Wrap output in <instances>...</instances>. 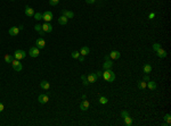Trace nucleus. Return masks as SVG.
Returning a JSON list of instances; mask_svg holds the SVG:
<instances>
[{"instance_id": "obj_5", "label": "nucleus", "mask_w": 171, "mask_h": 126, "mask_svg": "<svg viewBox=\"0 0 171 126\" xmlns=\"http://www.w3.org/2000/svg\"><path fill=\"white\" fill-rule=\"evenodd\" d=\"M39 50L40 49H38L37 47H32V48H30V50H29V55L31 56L32 58H36V57H38V56L40 55Z\"/></svg>"}, {"instance_id": "obj_27", "label": "nucleus", "mask_w": 171, "mask_h": 126, "mask_svg": "<svg viewBox=\"0 0 171 126\" xmlns=\"http://www.w3.org/2000/svg\"><path fill=\"white\" fill-rule=\"evenodd\" d=\"M107 102H108V99L106 98V97H100L99 98V103H102V105H106Z\"/></svg>"}, {"instance_id": "obj_34", "label": "nucleus", "mask_w": 171, "mask_h": 126, "mask_svg": "<svg viewBox=\"0 0 171 126\" xmlns=\"http://www.w3.org/2000/svg\"><path fill=\"white\" fill-rule=\"evenodd\" d=\"M78 59H79V61H80V63H83V61H84V56L80 55V56H79V58H78Z\"/></svg>"}, {"instance_id": "obj_14", "label": "nucleus", "mask_w": 171, "mask_h": 126, "mask_svg": "<svg viewBox=\"0 0 171 126\" xmlns=\"http://www.w3.org/2000/svg\"><path fill=\"white\" fill-rule=\"evenodd\" d=\"M90 53V49H89V47H87V46H84V47L81 48V50H80V55L82 56H87Z\"/></svg>"}, {"instance_id": "obj_33", "label": "nucleus", "mask_w": 171, "mask_h": 126, "mask_svg": "<svg viewBox=\"0 0 171 126\" xmlns=\"http://www.w3.org/2000/svg\"><path fill=\"white\" fill-rule=\"evenodd\" d=\"M128 115H129V113H128V111H126V110H122V111H121V117H122V118L127 117Z\"/></svg>"}, {"instance_id": "obj_6", "label": "nucleus", "mask_w": 171, "mask_h": 126, "mask_svg": "<svg viewBox=\"0 0 171 126\" xmlns=\"http://www.w3.org/2000/svg\"><path fill=\"white\" fill-rule=\"evenodd\" d=\"M42 26V31L44 32H47V33H50L52 31V25L49 22H45V24L41 25Z\"/></svg>"}, {"instance_id": "obj_4", "label": "nucleus", "mask_w": 171, "mask_h": 126, "mask_svg": "<svg viewBox=\"0 0 171 126\" xmlns=\"http://www.w3.org/2000/svg\"><path fill=\"white\" fill-rule=\"evenodd\" d=\"M52 18H54V15H52V13L49 12V10H47V12H45L44 14H42V20H44L45 22H50Z\"/></svg>"}, {"instance_id": "obj_26", "label": "nucleus", "mask_w": 171, "mask_h": 126, "mask_svg": "<svg viewBox=\"0 0 171 126\" xmlns=\"http://www.w3.org/2000/svg\"><path fill=\"white\" fill-rule=\"evenodd\" d=\"M81 80H82V82H83L84 86H88V85H89V82H88V79H87V75H81Z\"/></svg>"}, {"instance_id": "obj_28", "label": "nucleus", "mask_w": 171, "mask_h": 126, "mask_svg": "<svg viewBox=\"0 0 171 126\" xmlns=\"http://www.w3.org/2000/svg\"><path fill=\"white\" fill-rule=\"evenodd\" d=\"M33 17H34L36 20H42V14H41V13H36V14L33 15Z\"/></svg>"}, {"instance_id": "obj_36", "label": "nucleus", "mask_w": 171, "mask_h": 126, "mask_svg": "<svg viewBox=\"0 0 171 126\" xmlns=\"http://www.w3.org/2000/svg\"><path fill=\"white\" fill-rule=\"evenodd\" d=\"M4 109H5L4 103H1V102H0V113H2V111H4Z\"/></svg>"}, {"instance_id": "obj_29", "label": "nucleus", "mask_w": 171, "mask_h": 126, "mask_svg": "<svg viewBox=\"0 0 171 126\" xmlns=\"http://www.w3.org/2000/svg\"><path fill=\"white\" fill-rule=\"evenodd\" d=\"M164 120L170 125V124H171V116H170V114H167L165 116H164Z\"/></svg>"}, {"instance_id": "obj_38", "label": "nucleus", "mask_w": 171, "mask_h": 126, "mask_svg": "<svg viewBox=\"0 0 171 126\" xmlns=\"http://www.w3.org/2000/svg\"><path fill=\"white\" fill-rule=\"evenodd\" d=\"M96 75H97L98 77H100V76L103 75V73H102V72H96Z\"/></svg>"}, {"instance_id": "obj_10", "label": "nucleus", "mask_w": 171, "mask_h": 126, "mask_svg": "<svg viewBox=\"0 0 171 126\" xmlns=\"http://www.w3.org/2000/svg\"><path fill=\"white\" fill-rule=\"evenodd\" d=\"M80 109H81V110H83V111L88 110V109H89V101L84 99L83 101L80 103Z\"/></svg>"}, {"instance_id": "obj_25", "label": "nucleus", "mask_w": 171, "mask_h": 126, "mask_svg": "<svg viewBox=\"0 0 171 126\" xmlns=\"http://www.w3.org/2000/svg\"><path fill=\"white\" fill-rule=\"evenodd\" d=\"M13 60H14L13 56H10V55H5V61H6L7 64H12Z\"/></svg>"}, {"instance_id": "obj_20", "label": "nucleus", "mask_w": 171, "mask_h": 126, "mask_svg": "<svg viewBox=\"0 0 171 126\" xmlns=\"http://www.w3.org/2000/svg\"><path fill=\"white\" fill-rule=\"evenodd\" d=\"M137 86H138V89H140V90H144V89H146V86H147V82L139 81V82L137 83Z\"/></svg>"}, {"instance_id": "obj_16", "label": "nucleus", "mask_w": 171, "mask_h": 126, "mask_svg": "<svg viewBox=\"0 0 171 126\" xmlns=\"http://www.w3.org/2000/svg\"><path fill=\"white\" fill-rule=\"evenodd\" d=\"M156 53H157V56H159L160 58H165L167 57V51L164 49H162V48H160L159 50L156 51Z\"/></svg>"}, {"instance_id": "obj_21", "label": "nucleus", "mask_w": 171, "mask_h": 126, "mask_svg": "<svg viewBox=\"0 0 171 126\" xmlns=\"http://www.w3.org/2000/svg\"><path fill=\"white\" fill-rule=\"evenodd\" d=\"M40 86H41V89H44V90H48V89L50 87V84H49V82H47V81H41Z\"/></svg>"}, {"instance_id": "obj_22", "label": "nucleus", "mask_w": 171, "mask_h": 126, "mask_svg": "<svg viewBox=\"0 0 171 126\" xmlns=\"http://www.w3.org/2000/svg\"><path fill=\"white\" fill-rule=\"evenodd\" d=\"M34 30H36L37 32H39V34L41 36H44V34L45 33H46V32H44L42 31V26H41V25H40V24H37L36 26H34Z\"/></svg>"}, {"instance_id": "obj_40", "label": "nucleus", "mask_w": 171, "mask_h": 126, "mask_svg": "<svg viewBox=\"0 0 171 126\" xmlns=\"http://www.w3.org/2000/svg\"><path fill=\"white\" fill-rule=\"evenodd\" d=\"M12 1H15V0H12Z\"/></svg>"}, {"instance_id": "obj_17", "label": "nucleus", "mask_w": 171, "mask_h": 126, "mask_svg": "<svg viewBox=\"0 0 171 126\" xmlns=\"http://www.w3.org/2000/svg\"><path fill=\"white\" fill-rule=\"evenodd\" d=\"M25 15L29 16V17H32V16L34 15V10H33L31 7L26 6V8H25Z\"/></svg>"}, {"instance_id": "obj_24", "label": "nucleus", "mask_w": 171, "mask_h": 126, "mask_svg": "<svg viewBox=\"0 0 171 126\" xmlns=\"http://www.w3.org/2000/svg\"><path fill=\"white\" fill-rule=\"evenodd\" d=\"M124 123H126V125H128V126H130V125H132V118L128 115L127 117H124Z\"/></svg>"}, {"instance_id": "obj_13", "label": "nucleus", "mask_w": 171, "mask_h": 126, "mask_svg": "<svg viewBox=\"0 0 171 126\" xmlns=\"http://www.w3.org/2000/svg\"><path fill=\"white\" fill-rule=\"evenodd\" d=\"M62 15L65 16V17H67V18H73L74 17V13L71 12V10H62Z\"/></svg>"}, {"instance_id": "obj_37", "label": "nucleus", "mask_w": 171, "mask_h": 126, "mask_svg": "<svg viewBox=\"0 0 171 126\" xmlns=\"http://www.w3.org/2000/svg\"><path fill=\"white\" fill-rule=\"evenodd\" d=\"M95 1H96V0H86V2H87V4H95Z\"/></svg>"}, {"instance_id": "obj_35", "label": "nucleus", "mask_w": 171, "mask_h": 126, "mask_svg": "<svg viewBox=\"0 0 171 126\" xmlns=\"http://www.w3.org/2000/svg\"><path fill=\"white\" fill-rule=\"evenodd\" d=\"M143 81H145V82H148V81H149V77H148V75H147V74H145V76H144Z\"/></svg>"}, {"instance_id": "obj_18", "label": "nucleus", "mask_w": 171, "mask_h": 126, "mask_svg": "<svg viewBox=\"0 0 171 126\" xmlns=\"http://www.w3.org/2000/svg\"><path fill=\"white\" fill-rule=\"evenodd\" d=\"M112 66H113V63L108 59V60H105V63H104V65H103V68L104 69H111Z\"/></svg>"}, {"instance_id": "obj_9", "label": "nucleus", "mask_w": 171, "mask_h": 126, "mask_svg": "<svg viewBox=\"0 0 171 126\" xmlns=\"http://www.w3.org/2000/svg\"><path fill=\"white\" fill-rule=\"evenodd\" d=\"M87 79H88V82L89 83H95L98 79V76L96 75V73H91V74L87 75Z\"/></svg>"}, {"instance_id": "obj_19", "label": "nucleus", "mask_w": 171, "mask_h": 126, "mask_svg": "<svg viewBox=\"0 0 171 126\" xmlns=\"http://www.w3.org/2000/svg\"><path fill=\"white\" fill-rule=\"evenodd\" d=\"M67 20H68L67 17H65V16L62 15L59 18H58V23H59L60 25H66V24H67Z\"/></svg>"}, {"instance_id": "obj_12", "label": "nucleus", "mask_w": 171, "mask_h": 126, "mask_svg": "<svg viewBox=\"0 0 171 126\" xmlns=\"http://www.w3.org/2000/svg\"><path fill=\"white\" fill-rule=\"evenodd\" d=\"M120 57H121V53H120V51H116V50H113L110 53V58L111 59H119Z\"/></svg>"}, {"instance_id": "obj_39", "label": "nucleus", "mask_w": 171, "mask_h": 126, "mask_svg": "<svg viewBox=\"0 0 171 126\" xmlns=\"http://www.w3.org/2000/svg\"><path fill=\"white\" fill-rule=\"evenodd\" d=\"M18 28H20V31H21V30H23V25H20V26H18Z\"/></svg>"}, {"instance_id": "obj_23", "label": "nucleus", "mask_w": 171, "mask_h": 126, "mask_svg": "<svg viewBox=\"0 0 171 126\" xmlns=\"http://www.w3.org/2000/svg\"><path fill=\"white\" fill-rule=\"evenodd\" d=\"M143 71H144V73H145V74H148V73H151V72H152V66L149 65V64H145V65H144Z\"/></svg>"}, {"instance_id": "obj_15", "label": "nucleus", "mask_w": 171, "mask_h": 126, "mask_svg": "<svg viewBox=\"0 0 171 126\" xmlns=\"http://www.w3.org/2000/svg\"><path fill=\"white\" fill-rule=\"evenodd\" d=\"M147 87L149 89V90L154 91V90L156 89V87H157V84H156V83L154 82V81H151V80H149V81L147 82Z\"/></svg>"}, {"instance_id": "obj_8", "label": "nucleus", "mask_w": 171, "mask_h": 126, "mask_svg": "<svg viewBox=\"0 0 171 126\" xmlns=\"http://www.w3.org/2000/svg\"><path fill=\"white\" fill-rule=\"evenodd\" d=\"M38 100H39L40 103H47L48 101H49V97H48L47 94H40L39 97H38Z\"/></svg>"}, {"instance_id": "obj_2", "label": "nucleus", "mask_w": 171, "mask_h": 126, "mask_svg": "<svg viewBox=\"0 0 171 126\" xmlns=\"http://www.w3.org/2000/svg\"><path fill=\"white\" fill-rule=\"evenodd\" d=\"M26 57V52L24 51V50H16L14 52V58L17 60H21V59H24Z\"/></svg>"}, {"instance_id": "obj_3", "label": "nucleus", "mask_w": 171, "mask_h": 126, "mask_svg": "<svg viewBox=\"0 0 171 126\" xmlns=\"http://www.w3.org/2000/svg\"><path fill=\"white\" fill-rule=\"evenodd\" d=\"M12 65H13V68H14V71L16 72H21L22 71V68H23V66H22V64L20 63V60L17 59H14L12 61Z\"/></svg>"}, {"instance_id": "obj_11", "label": "nucleus", "mask_w": 171, "mask_h": 126, "mask_svg": "<svg viewBox=\"0 0 171 126\" xmlns=\"http://www.w3.org/2000/svg\"><path fill=\"white\" fill-rule=\"evenodd\" d=\"M8 32H9V34H10L12 36H15L20 33V28L17 27V26H13V27L9 28V31Z\"/></svg>"}, {"instance_id": "obj_7", "label": "nucleus", "mask_w": 171, "mask_h": 126, "mask_svg": "<svg viewBox=\"0 0 171 126\" xmlns=\"http://www.w3.org/2000/svg\"><path fill=\"white\" fill-rule=\"evenodd\" d=\"M45 46H46V41H45L42 38H39V39H37L36 41V47L38 49H44Z\"/></svg>"}, {"instance_id": "obj_1", "label": "nucleus", "mask_w": 171, "mask_h": 126, "mask_svg": "<svg viewBox=\"0 0 171 126\" xmlns=\"http://www.w3.org/2000/svg\"><path fill=\"white\" fill-rule=\"evenodd\" d=\"M102 76H103L104 80L107 81V82H113V81L115 80V74L112 72V69H105V72L103 73Z\"/></svg>"}, {"instance_id": "obj_32", "label": "nucleus", "mask_w": 171, "mask_h": 126, "mask_svg": "<svg viewBox=\"0 0 171 126\" xmlns=\"http://www.w3.org/2000/svg\"><path fill=\"white\" fill-rule=\"evenodd\" d=\"M58 2H59V0H49L50 6H56V5H58Z\"/></svg>"}, {"instance_id": "obj_30", "label": "nucleus", "mask_w": 171, "mask_h": 126, "mask_svg": "<svg viewBox=\"0 0 171 126\" xmlns=\"http://www.w3.org/2000/svg\"><path fill=\"white\" fill-rule=\"evenodd\" d=\"M71 56H72V58H74V59H78V58H79V56H80V51H73Z\"/></svg>"}, {"instance_id": "obj_31", "label": "nucleus", "mask_w": 171, "mask_h": 126, "mask_svg": "<svg viewBox=\"0 0 171 126\" xmlns=\"http://www.w3.org/2000/svg\"><path fill=\"white\" fill-rule=\"evenodd\" d=\"M160 48H162V47H161V44H160V43H154V44H153V50H154V51H157V50H159V49H160Z\"/></svg>"}]
</instances>
